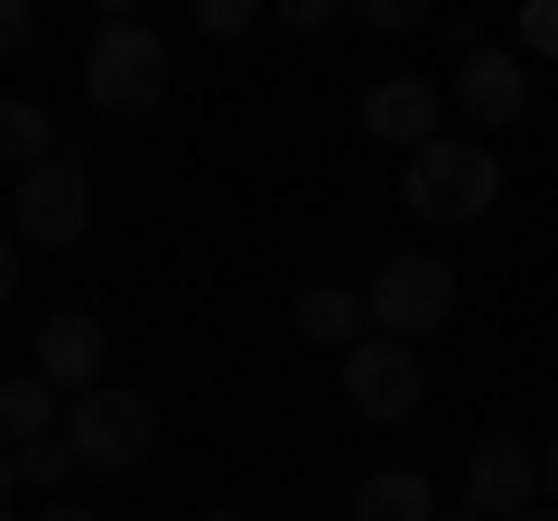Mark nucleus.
<instances>
[{
	"label": "nucleus",
	"instance_id": "aec40b11",
	"mask_svg": "<svg viewBox=\"0 0 558 521\" xmlns=\"http://www.w3.org/2000/svg\"><path fill=\"white\" fill-rule=\"evenodd\" d=\"M270 10H279V20H289V28H326V20H336V10H344V0H270Z\"/></svg>",
	"mask_w": 558,
	"mask_h": 521
},
{
	"label": "nucleus",
	"instance_id": "dca6fc26",
	"mask_svg": "<svg viewBox=\"0 0 558 521\" xmlns=\"http://www.w3.org/2000/svg\"><path fill=\"white\" fill-rule=\"evenodd\" d=\"M260 10H270V0H186V20H196L205 38H242Z\"/></svg>",
	"mask_w": 558,
	"mask_h": 521
},
{
	"label": "nucleus",
	"instance_id": "20e7f679",
	"mask_svg": "<svg viewBox=\"0 0 558 521\" xmlns=\"http://www.w3.org/2000/svg\"><path fill=\"white\" fill-rule=\"evenodd\" d=\"M65 447H75L94 475H121V465H140L159 447V410L140 401V391L94 381V391H75V410H65Z\"/></svg>",
	"mask_w": 558,
	"mask_h": 521
},
{
	"label": "nucleus",
	"instance_id": "6e6552de",
	"mask_svg": "<svg viewBox=\"0 0 558 521\" xmlns=\"http://www.w3.org/2000/svg\"><path fill=\"white\" fill-rule=\"evenodd\" d=\"M521 102H531V75H521L512 47H475V57H457V112L475 121V131L521 121Z\"/></svg>",
	"mask_w": 558,
	"mask_h": 521
},
{
	"label": "nucleus",
	"instance_id": "c85d7f7f",
	"mask_svg": "<svg viewBox=\"0 0 558 521\" xmlns=\"http://www.w3.org/2000/svg\"><path fill=\"white\" fill-rule=\"evenodd\" d=\"M0 521H20V512H10V502H0Z\"/></svg>",
	"mask_w": 558,
	"mask_h": 521
},
{
	"label": "nucleus",
	"instance_id": "ddd939ff",
	"mask_svg": "<svg viewBox=\"0 0 558 521\" xmlns=\"http://www.w3.org/2000/svg\"><path fill=\"white\" fill-rule=\"evenodd\" d=\"M289 317H299V336L326 344V354H344V344L373 336V317H363V289H336V280H317L299 307H289Z\"/></svg>",
	"mask_w": 558,
	"mask_h": 521
},
{
	"label": "nucleus",
	"instance_id": "bb28decb",
	"mask_svg": "<svg viewBox=\"0 0 558 521\" xmlns=\"http://www.w3.org/2000/svg\"><path fill=\"white\" fill-rule=\"evenodd\" d=\"M438 521H494V512H475V502H457V512H438Z\"/></svg>",
	"mask_w": 558,
	"mask_h": 521
},
{
	"label": "nucleus",
	"instance_id": "6ab92c4d",
	"mask_svg": "<svg viewBox=\"0 0 558 521\" xmlns=\"http://www.w3.org/2000/svg\"><path fill=\"white\" fill-rule=\"evenodd\" d=\"M521 38H531L539 57H558V0H531V10H521Z\"/></svg>",
	"mask_w": 558,
	"mask_h": 521
},
{
	"label": "nucleus",
	"instance_id": "f3484780",
	"mask_svg": "<svg viewBox=\"0 0 558 521\" xmlns=\"http://www.w3.org/2000/svg\"><path fill=\"white\" fill-rule=\"evenodd\" d=\"M344 10H354L363 28H400V38H410V28H428V0H344Z\"/></svg>",
	"mask_w": 558,
	"mask_h": 521
},
{
	"label": "nucleus",
	"instance_id": "2eb2a0df",
	"mask_svg": "<svg viewBox=\"0 0 558 521\" xmlns=\"http://www.w3.org/2000/svg\"><path fill=\"white\" fill-rule=\"evenodd\" d=\"M10 457H20V484H28V494H57V484L84 465L75 447H65V428H57V438H28V447H10Z\"/></svg>",
	"mask_w": 558,
	"mask_h": 521
},
{
	"label": "nucleus",
	"instance_id": "f03ea898",
	"mask_svg": "<svg viewBox=\"0 0 558 521\" xmlns=\"http://www.w3.org/2000/svg\"><path fill=\"white\" fill-rule=\"evenodd\" d=\"M494 196H502V159L494 149H465V141H428L400 168V205L418 223H475Z\"/></svg>",
	"mask_w": 558,
	"mask_h": 521
},
{
	"label": "nucleus",
	"instance_id": "f8f14e48",
	"mask_svg": "<svg viewBox=\"0 0 558 521\" xmlns=\"http://www.w3.org/2000/svg\"><path fill=\"white\" fill-rule=\"evenodd\" d=\"M65 391L47 373H0V447H28V438H57L65 428Z\"/></svg>",
	"mask_w": 558,
	"mask_h": 521
},
{
	"label": "nucleus",
	"instance_id": "7ed1b4c3",
	"mask_svg": "<svg viewBox=\"0 0 558 521\" xmlns=\"http://www.w3.org/2000/svg\"><path fill=\"white\" fill-rule=\"evenodd\" d=\"M447 307H457V270H447L438 252H391L373 280H363V317H373V336L418 344V336H438V326H447Z\"/></svg>",
	"mask_w": 558,
	"mask_h": 521
},
{
	"label": "nucleus",
	"instance_id": "423d86ee",
	"mask_svg": "<svg viewBox=\"0 0 558 521\" xmlns=\"http://www.w3.org/2000/svg\"><path fill=\"white\" fill-rule=\"evenodd\" d=\"M344 401H354L373 428H400V420L418 410V354H410L400 336L344 344Z\"/></svg>",
	"mask_w": 558,
	"mask_h": 521
},
{
	"label": "nucleus",
	"instance_id": "a878e982",
	"mask_svg": "<svg viewBox=\"0 0 558 521\" xmlns=\"http://www.w3.org/2000/svg\"><path fill=\"white\" fill-rule=\"evenodd\" d=\"M502 521H558V502H531V512H502Z\"/></svg>",
	"mask_w": 558,
	"mask_h": 521
},
{
	"label": "nucleus",
	"instance_id": "f257e3e1",
	"mask_svg": "<svg viewBox=\"0 0 558 521\" xmlns=\"http://www.w3.org/2000/svg\"><path fill=\"white\" fill-rule=\"evenodd\" d=\"M168 38L159 28H140V20H102L94 47H84V102H94L102 121H140V112H159L168 102Z\"/></svg>",
	"mask_w": 558,
	"mask_h": 521
},
{
	"label": "nucleus",
	"instance_id": "c756f323",
	"mask_svg": "<svg viewBox=\"0 0 558 521\" xmlns=\"http://www.w3.org/2000/svg\"><path fill=\"white\" fill-rule=\"evenodd\" d=\"M0 178H10V159H0Z\"/></svg>",
	"mask_w": 558,
	"mask_h": 521
},
{
	"label": "nucleus",
	"instance_id": "9d476101",
	"mask_svg": "<svg viewBox=\"0 0 558 521\" xmlns=\"http://www.w3.org/2000/svg\"><path fill=\"white\" fill-rule=\"evenodd\" d=\"M38 373L57 381V391H94V373H102V326L84 317V307H65V317L38 326Z\"/></svg>",
	"mask_w": 558,
	"mask_h": 521
},
{
	"label": "nucleus",
	"instance_id": "412c9836",
	"mask_svg": "<svg viewBox=\"0 0 558 521\" xmlns=\"http://www.w3.org/2000/svg\"><path fill=\"white\" fill-rule=\"evenodd\" d=\"M10 299H20V242L0 233V307H10Z\"/></svg>",
	"mask_w": 558,
	"mask_h": 521
},
{
	"label": "nucleus",
	"instance_id": "9b49d317",
	"mask_svg": "<svg viewBox=\"0 0 558 521\" xmlns=\"http://www.w3.org/2000/svg\"><path fill=\"white\" fill-rule=\"evenodd\" d=\"M354 521H438V484L418 465H373L354 484Z\"/></svg>",
	"mask_w": 558,
	"mask_h": 521
},
{
	"label": "nucleus",
	"instance_id": "393cba45",
	"mask_svg": "<svg viewBox=\"0 0 558 521\" xmlns=\"http://www.w3.org/2000/svg\"><path fill=\"white\" fill-rule=\"evenodd\" d=\"M94 10L102 20H140V0H94Z\"/></svg>",
	"mask_w": 558,
	"mask_h": 521
},
{
	"label": "nucleus",
	"instance_id": "39448f33",
	"mask_svg": "<svg viewBox=\"0 0 558 521\" xmlns=\"http://www.w3.org/2000/svg\"><path fill=\"white\" fill-rule=\"evenodd\" d=\"M84 223H94V178H84L75 149H57V159H38L20 178V233L47 242V252H65Z\"/></svg>",
	"mask_w": 558,
	"mask_h": 521
},
{
	"label": "nucleus",
	"instance_id": "5701e85b",
	"mask_svg": "<svg viewBox=\"0 0 558 521\" xmlns=\"http://www.w3.org/2000/svg\"><path fill=\"white\" fill-rule=\"evenodd\" d=\"M20 494V457H10V447H0V502Z\"/></svg>",
	"mask_w": 558,
	"mask_h": 521
},
{
	"label": "nucleus",
	"instance_id": "4468645a",
	"mask_svg": "<svg viewBox=\"0 0 558 521\" xmlns=\"http://www.w3.org/2000/svg\"><path fill=\"white\" fill-rule=\"evenodd\" d=\"M57 121H47V102H28V94H0V159H10V168H20V178H28V168H38V159H57Z\"/></svg>",
	"mask_w": 558,
	"mask_h": 521
},
{
	"label": "nucleus",
	"instance_id": "4be33fe9",
	"mask_svg": "<svg viewBox=\"0 0 558 521\" xmlns=\"http://www.w3.org/2000/svg\"><path fill=\"white\" fill-rule=\"evenodd\" d=\"M539 484H549V502H558V438L539 447Z\"/></svg>",
	"mask_w": 558,
	"mask_h": 521
},
{
	"label": "nucleus",
	"instance_id": "1a4fd4ad",
	"mask_svg": "<svg viewBox=\"0 0 558 521\" xmlns=\"http://www.w3.org/2000/svg\"><path fill=\"white\" fill-rule=\"evenodd\" d=\"M438 84H418V75H391V84H373L363 94V131H373L381 149H428L438 141Z\"/></svg>",
	"mask_w": 558,
	"mask_h": 521
},
{
	"label": "nucleus",
	"instance_id": "b1692460",
	"mask_svg": "<svg viewBox=\"0 0 558 521\" xmlns=\"http://www.w3.org/2000/svg\"><path fill=\"white\" fill-rule=\"evenodd\" d=\"M38 521H94V512H84V502H47Z\"/></svg>",
	"mask_w": 558,
	"mask_h": 521
},
{
	"label": "nucleus",
	"instance_id": "a211bd4d",
	"mask_svg": "<svg viewBox=\"0 0 558 521\" xmlns=\"http://www.w3.org/2000/svg\"><path fill=\"white\" fill-rule=\"evenodd\" d=\"M28 38H38V10L28 0H0V57H20Z\"/></svg>",
	"mask_w": 558,
	"mask_h": 521
},
{
	"label": "nucleus",
	"instance_id": "cd10ccee",
	"mask_svg": "<svg viewBox=\"0 0 558 521\" xmlns=\"http://www.w3.org/2000/svg\"><path fill=\"white\" fill-rule=\"evenodd\" d=\"M205 521H242V512H205Z\"/></svg>",
	"mask_w": 558,
	"mask_h": 521
},
{
	"label": "nucleus",
	"instance_id": "0eeeda50",
	"mask_svg": "<svg viewBox=\"0 0 558 521\" xmlns=\"http://www.w3.org/2000/svg\"><path fill=\"white\" fill-rule=\"evenodd\" d=\"M457 502H475V512H531L539 502V447L531 438H484L475 457H465V494Z\"/></svg>",
	"mask_w": 558,
	"mask_h": 521
}]
</instances>
